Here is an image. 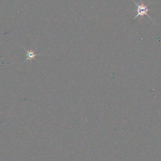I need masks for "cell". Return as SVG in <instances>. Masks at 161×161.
Listing matches in <instances>:
<instances>
[{
    "mask_svg": "<svg viewBox=\"0 0 161 161\" xmlns=\"http://www.w3.org/2000/svg\"><path fill=\"white\" fill-rule=\"evenodd\" d=\"M27 52V53H26V56H27V58L26 60H31V59H33V58H35V57L36 56V55H38L36 53H35L33 51H28L26 50Z\"/></svg>",
    "mask_w": 161,
    "mask_h": 161,
    "instance_id": "2",
    "label": "cell"
},
{
    "mask_svg": "<svg viewBox=\"0 0 161 161\" xmlns=\"http://www.w3.org/2000/svg\"><path fill=\"white\" fill-rule=\"evenodd\" d=\"M135 4H136V6H137L136 8V11H137V14L135 15L134 19L136 18L138 16H143L144 15L147 16L150 19H151V18L148 16V11L150 10L149 9H148L147 8V5H145L143 3H141L140 4H138L136 3H135Z\"/></svg>",
    "mask_w": 161,
    "mask_h": 161,
    "instance_id": "1",
    "label": "cell"
}]
</instances>
